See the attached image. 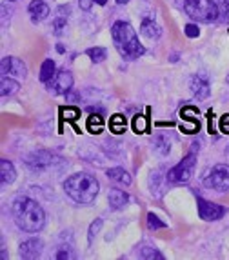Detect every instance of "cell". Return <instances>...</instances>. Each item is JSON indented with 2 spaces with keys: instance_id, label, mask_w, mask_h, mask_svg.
Returning a JSON list of instances; mask_svg holds the SVG:
<instances>
[{
  "instance_id": "obj_28",
  "label": "cell",
  "mask_w": 229,
  "mask_h": 260,
  "mask_svg": "<svg viewBox=\"0 0 229 260\" xmlns=\"http://www.w3.org/2000/svg\"><path fill=\"white\" fill-rule=\"evenodd\" d=\"M60 115L62 118H66V120H75V118H78V115H80V111H78L77 108H62L60 109Z\"/></svg>"
},
{
  "instance_id": "obj_35",
  "label": "cell",
  "mask_w": 229,
  "mask_h": 260,
  "mask_svg": "<svg viewBox=\"0 0 229 260\" xmlns=\"http://www.w3.org/2000/svg\"><path fill=\"white\" fill-rule=\"evenodd\" d=\"M118 4H127V2H129V0H117Z\"/></svg>"
},
{
  "instance_id": "obj_24",
  "label": "cell",
  "mask_w": 229,
  "mask_h": 260,
  "mask_svg": "<svg viewBox=\"0 0 229 260\" xmlns=\"http://www.w3.org/2000/svg\"><path fill=\"white\" fill-rule=\"evenodd\" d=\"M153 146H155V151L162 153V155H168L169 151H171V142H169L168 139H164V137H155L153 139Z\"/></svg>"
},
{
  "instance_id": "obj_26",
  "label": "cell",
  "mask_w": 229,
  "mask_h": 260,
  "mask_svg": "<svg viewBox=\"0 0 229 260\" xmlns=\"http://www.w3.org/2000/svg\"><path fill=\"white\" fill-rule=\"evenodd\" d=\"M147 228H149V230H164L166 224L156 217L155 213H149V215H147Z\"/></svg>"
},
{
  "instance_id": "obj_8",
  "label": "cell",
  "mask_w": 229,
  "mask_h": 260,
  "mask_svg": "<svg viewBox=\"0 0 229 260\" xmlns=\"http://www.w3.org/2000/svg\"><path fill=\"white\" fill-rule=\"evenodd\" d=\"M2 75L11 78H26L27 77V68L26 64L17 58V56H4L2 58Z\"/></svg>"
},
{
  "instance_id": "obj_1",
  "label": "cell",
  "mask_w": 229,
  "mask_h": 260,
  "mask_svg": "<svg viewBox=\"0 0 229 260\" xmlns=\"http://www.w3.org/2000/svg\"><path fill=\"white\" fill-rule=\"evenodd\" d=\"M11 215H13L15 224L22 231L27 233H37L46 224V213L40 208L39 202L27 199V197H18L11 206Z\"/></svg>"
},
{
  "instance_id": "obj_6",
  "label": "cell",
  "mask_w": 229,
  "mask_h": 260,
  "mask_svg": "<svg viewBox=\"0 0 229 260\" xmlns=\"http://www.w3.org/2000/svg\"><path fill=\"white\" fill-rule=\"evenodd\" d=\"M206 186L215 191H229V166L227 164H216L209 169L206 175Z\"/></svg>"
},
{
  "instance_id": "obj_30",
  "label": "cell",
  "mask_w": 229,
  "mask_h": 260,
  "mask_svg": "<svg viewBox=\"0 0 229 260\" xmlns=\"http://www.w3.org/2000/svg\"><path fill=\"white\" fill-rule=\"evenodd\" d=\"M100 228H102V218H96L93 224H91L89 228V242H93L96 237V231H100Z\"/></svg>"
},
{
  "instance_id": "obj_12",
  "label": "cell",
  "mask_w": 229,
  "mask_h": 260,
  "mask_svg": "<svg viewBox=\"0 0 229 260\" xmlns=\"http://www.w3.org/2000/svg\"><path fill=\"white\" fill-rule=\"evenodd\" d=\"M70 15H71V8L70 6H58L55 11V20H53V29H55L56 35H60L64 27L68 26L70 22Z\"/></svg>"
},
{
  "instance_id": "obj_31",
  "label": "cell",
  "mask_w": 229,
  "mask_h": 260,
  "mask_svg": "<svg viewBox=\"0 0 229 260\" xmlns=\"http://www.w3.org/2000/svg\"><path fill=\"white\" fill-rule=\"evenodd\" d=\"M55 256L58 260H62V258H75V255L70 251V249H68V247H64V249H58V253H56Z\"/></svg>"
},
{
  "instance_id": "obj_7",
  "label": "cell",
  "mask_w": 229,
  "mask_h": 260,
  "mask_svg": "<svg viewBox=\"0 0 229 260\" xmlns=\"http://www.w3.org/2000/svg\"><path fill=\"white\" fill-rule=\"evenodd\" d=\"M60 160L56 155H53V153L49 151H35L31 153L29 156H27L26 164L29 166L33 171H46V169H51L56 166V162Z\"/></svg>"
},
{
  "instance_id": "obj_27",
  "label": "cell",
  "mask_w": 229,
  "mask_h": 260,
  "mask_svg": "<svg viewBox=\"0 0 229 260\" xmlns=\"http://www.w3.org/2000/svg\"><path fill=\"white\" fill-rule=\"evenodd\" d=\"M133 129H135V133H144V131H147V118L142 117V115L135 117L133 118Z\"/></svg>"
},
{
  "instance_id": "obj_32",
  "label": "cell",
  "mask_w": 229,
  "mask_h": 260,
  "mask_svg": "<svg viewBox=\"0 0 229 260\" xmlns=\"http://www.w3.org/2000/svg\"><path fill=\"white\" fill-rule=\"evenodd\" d=\"M220 129L222 133H229V115H224L220 118Z\"/></svg>"
},
{
  "instance_id": "obj_21",
  "label": "cell",
  "mask_w": 229,
  "mask_h": 260,
  "mask_svg": "<svg viewBox=\"0 0 229 260\" xmlns=\"http://www.w3.org/2000/svg\"><path fill=\"white\" fill-rule=\"evenodd\" d=\"M86 127H87V131L93 135L102 133V129H104V118L99 117V115H91V117L87 118Z\"/></svg>"
},
{
  "instance_id": "obj_29",
  "label": "cell",
  "mask_w": 229,
  "mask_h": 260,
  "mask_svg": "<svg viewBox=\"0 0 229 260\" xmlns=\"http://www.w3.org/2000/svg\"><path fill=\"white\" fill-rule=\"evenodd\" d=\"M184 33H186V37H189V39H197V37L200 35V29H199V26H194V24H186Z\"/></svg>"
},
{
  "instance_id": "obj_37",
  "label": "cell",
  "mask_w": 229,
  "mask_h": 260,
  "mask_svg": "<svg viewBox=\"0 0 229 260\" xmlns=\"http://www.w3.org/2000/svg\"><path fill=\"white\" fill-rule=\"evenodd\" d=\"M227 2H229V0H227Z\"/></svg>"
},
{
  "instance_id": "obj_14",
  "label": "cell",
  "mask_w": 229,
  "mask_h": 260,
  "mask_svg": "<svg viewBox=\"0 0 229 260\" xmlns=\"http://www.w3.org/2000/svg\"><path fill=\"white\" fill-rule=\"evenodd\" d=\"M189 86H191V91H193L194 99L199 100H204L209 96V86L208 82L204 80V78H200L199 75H193L189 80Z\"/></svg>"
},
{
  "instance_id": "obj_17",
  "label": "cell",
  "mask_w": 229,
  "mask_h": 260,
  "mask_svg": "<svg viewBox=\"0 0 229 260\" xmlns=\"http://www.w3.org/2000/svg\"><path fill=\"white\" fill-rule=\"evenodd\" d=\"M140 27H142V33L147 37V39H158L160 37V26L153 20L151 17L144 18L142 24H140Z\"/></svg>"
},
{
  "instance_id": "obj_33",
  "label": "cell",
  "mask_w": 229,
  "mask_h": 260,
  "mask_svg": "<svg viewBox=\"0 0 229 260\" xmlns=\"http://www.w3.org/2000/svg\"><path fill=\"white\" fill-rule=\"evenodd\" d=\"M78 4H80V8H82L84 11H89L91 6L95 4V0H78Z\"/></svg>"
},
{
  "instance_id": "obj_13",
  "label": "cell",
  "mask_w": 229,
  "mask_h": 260,
  "mask_svg": "<svg viewBox=\"0 0 229 260\" xmlns=\"http://www.w3.org/2000/svg\"><path fill=\"white\" fill-rule=\"evenodd\" d=\"M27 11H29L33 22H42L44 18L49 17V6L44 0H31Z\"/></svg>"
},
{
  "instance_id": "obj_10",
  "label": "cell",
  "mask_w": 229,
  "mask_h": 260,
  "mask_svg": "<svg viewBox=\"0 0 229 260\" xmlns=\"http://www.w3.org/2000/svg\"><path fill=\"white\" fill-rule=\"evenodd\" d=\"M42 249H44V242L40 239H37V237L27 239L26 242L20 244V258L35 260L42 255Z\"/></svg>"
},
{
  "instance_id": "obj_15",
  "label": "cell",
  "mask_w": 229,
  "mask_h": 260,
  "mask_svg": "<svg viewBox=\"0 0 229 260\" xmlns=\"http://www.w3.org/2000/svg\"><path fill=\"white\" fill-rule=\"evenodd\" d=\"M108 200H109V206H111V209H122L124 206H127V202H129V197H127V193H125V191L113 187V189L109 191Z\"/></svg>"
},
{
  "instance_id": "obj_5",
  "label": "cell",
  "mask_w": 229,
  "mask_h": 260,
  "mask_svg": "<svg viewBox=\"0 0 229 260\" xmlns=\"http://www.w3.org/2000/svg\"><path fill=\"white\" fill-rule=\"evenodd\" d=\"M197 149H199V144H193V151L187 156H184L173 169L168 171V180L169 182H187L194 171V166H197Z\"/></svg>"
},
{
  "instance_id": "obj_11",
  "label": "cell",
  "mask_w": 229,
  "mask_h": 260,
  "mask_svg": "<svg viewBox=\"0 0 229 260\" xmlns=\"http://www.w3.org/2000/svg\"><path fill=\"white\" fill-rule=\"evenodd\" d=\"M49 87H51L55 93H70L71 87H73V75H71V71H60V73H56V77L53 78V84H49Z\"/></svg>"
},
{
  "instance_id": "obj_36",
  "label": "cell",
  "mask_w": 229,
  "mask_h": 260,
  "mask_svg": "<svg viewBox=\"0 0 229 260\" xmlns=\"http://www.w3.org/2000/svg\"><path fill=\"white\" fill-rule=\"evenodd\" d=\"M9 2H15V0H9Z\"/></svg>"
},
{
  "instance_id": "obj_2",
  "label": "cell",
  "mask_w": 229,
  "mask_h": 260,
  "mask_svg": "<svg viewBox=\"0 0 229 260\" xmlns=\"http://www.w3.org/2000/svg\"><path fill=\"white\" fill-rule=\"evenodd\" d=\"M111 35H113V42L117 46V51L122 55V58L135 60V58H139V56L144 55L142 44H140L139 37L133 31L131 24H127L124 20L115 22L111 27Z\"/></svg>"
},
{
  "instance_id": "obj_25",
  "label": "cell",
  "mask_w": 229,
  "mask_h": 260,
  "mask_svg": "<svg viewBox=\"0 0 229 260\" xmlns=\"http://www.w3.org/2000/svg\"><path fill=\"white\" fill-rule=\"evenodd\" d=\"M140 258H164V255L160 251H156L155 247H149V246H144L142 249H140Z\"/></svg>"
},
{
  "instance_id": "obj_18",
  "label": "cell",
  "mask_w": 229,
  "mask_h": 260,
  "mask_svg": "<svg viewBox=\"0 0 229 260\" xmlns=\"http://www.w3.org/2000/svg\"><path fill=\"white\" fill-rule=\"evenodd\" d=\"M55 73H56V66H55V60L48 58V60H44L42 68H40V75L39 78L42 80L44 84H49L55 78Z\"/></svg>"
},
{
  "instance_id": "obj_3",
  "label": "cell",
  "mask_w": 229,
  "mask_h": 260,
  "mask_svg": "<svg viewBox=\"0 0 229 260\" xmlns=\"http://www.w3.org/2000/svg\"><path fill=\"white\" fill-rule=\"evenodd\" d=\"M100 184L89 173H75L64 182L66 195L78 204H91L96 199Z\"/></svg>"
},
{
  "instance_id": "obj_23",
  "label": "cell",
  "mask_w": 229,
  "mask_h": 260,
  "mask_svg": "<svg viewBox=\"0 0 229 260\" xmlns=\"http://www.w3.org/2000/svg\"><path fill=\"white\" fill-rule=\"evenodd\" d=\"M86 55L89 56L93 64H99V62H104L106 60V56H108V51H106L104 48H89L86 51Z\"/></svg>"
},
{
  "instance_id": "obj_19",
  "label": "cell",
  "mask_w": 229,
  "mask_h": 260,
  "mask_svg": "<svg viewBox=\"0 0 229 260\" xmlns=\"http://www.w3.org/2000/svg\"><path fill=\"white\" fill-rule=\"evenodd\" d=\"M0 175H2V182L11 184V182H15V178H17V169H15V166L11 164V162L4 158V160L0 162Z\"/></svg>"
},
{
  "instance_id": "obj_20",
  "label": "cell",
  "mask_w": 229,
  "mask_h": 260,
  "mask_svg": "<svg viewBox=\"0 0 229 260\" xmlns=\"http://www.w3.org/2000/svg\"><path fill=\"white\" fill-rule=\"evenodd\" d=\"M20 89V84L11 77H2V82H0V93L4 96H9V95H15L18 93Z\"/></svg>"
},
{
  "instance_id": "obj_9",
  "label": "cell",
  "mask_w": 229,
  "mask_h": 260,
  "mask_svg": "<svg viewBox=\"0 0 229 260\" xmlns=\"http://www.w3.org/2000/svg\"><path fill=\"white\" fill-rule=\"evenodd\" d=\"M225 213H227V209L224 206L215 204V202H209V200H204V199L199 200V215L202 220H208V222L220 220Z\"/></svg>"
},
{
  "instance_id": "obj_34",
  "label": "cell",
  "mask_w": 229,
  "mask_h": 260,
  "mask_svg": "<svg viewBox=\"0 0 229 260\" xmlns=\"http://www.w3.org/2000/svg\"><path fill=\"white\" fill-rule=\"evenodd\" d=\"M106 2H108V0H95V4H99V6H106Z\"/></svg>"
},
{
  "instance_id": "obj_22",
  "label": "cell",
  "mask_w": 229,
  "mask_h": 260,
  "mask_svg": "<svg viewBox=\"0 0 229 260\" xmlns=\"http://www.w3.org/2000/svg\"><path fill=\"white\" fill-rule=\"evenodd\" d=\"M109 127H111L113 133L120 135V133H124L125 127H127V120H125L124 115H113L111 122H109Z\"/></svg>"
},
{
  "instance_id": "obj_16",
  "label": "cell",
  "mask_w": 229,
  "mask_h": 260,
  "mask_svg": "<svg viewBox=\"0 0 229 260\" xmlns=\"http://www.w3.org/2000/svg\"><path fill=\"white\" fill-rule=\"evenodd\" d=\"M106 175H108V177L111 178L113 182L120 184V186H129V184L133 182V178H131V175L127 173L125 169H122V168L108 169V171H106Z\"/></svg>"
},
{
  "instance_id": "obj_4",
  "label": "cell",
  "mask_w": 229,
  "mask_h": 260,
  "mask_svg": "<svg viewBox=\"0 0 229 260\" xmlns=\"http://www.w3.org/2000/svg\"><path fill=\"white\" fill-rule=\"evenodd\" d=\"M184 9L193 20L211 24L218 18V6L213 0H186Z\"/></svg>"
}]
</instances>
